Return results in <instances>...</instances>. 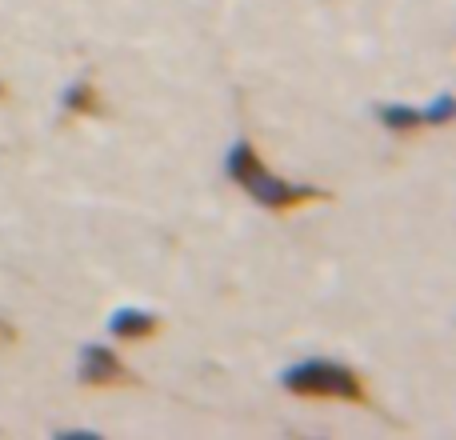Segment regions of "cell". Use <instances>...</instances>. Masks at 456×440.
<instances>
[{"mask_svg":"<svg viewBox=\"0 0 456 440\" xmlns=\"http://www.w3.org/2000/svg\"><path fill=\"white\" fill-rule=\"evenodd\" d=\"M224 173H228V181H232L236 189H244L260 208H268V213H297V208L324 205V200H332L329 192L313 189V184H289V181H281L273 168H265L260 152L252 149L248 141H236L232 149H228Z\"/></svg>","mask_w":456,"mask_h":440,"instance_id":"cell-1","label":"cell"},{"mask_svg":"<svg viewBox=\"0 0 456 440\" xmlns=\"http://www.w3.org/2000/svg\"><path fill=\"white\" fill-rule=\"evenodd\" d=\"M281 385L292 396H308V401H348V404H364L369 409V388L364 377L356 369L340 361H305L284 369Z\"/></svg>","mask_w":456,"mask_h":440,"instance_id":"cell-2","label":"cell"},{"mask_svg":"<svg viewBox=\"0 0 456 440\" xmlns=\"http://www.w3.org/2000/svg\"><path fill=\"white\" fill-rule=\"evenodd\" d=\"M80 385L88 388H128L136 377L120 364V356L109 345H85L80 348Z\"/></svg>","mask_w":456,"mask_h":440,"instance_id":"cell-3","label":"cell"},{"mask_svg":"<svg viewBox=\"0 0 456 440\" xmlns=\"http://www.w3.org/2000/svg\"><path fill=\"white\" fill-rule=\"evenodd\" d=\"M160 329H165V324H160V316L157 313H141V308H120V313L109 321L112 337L128 340V345H144V340H152Z\"/></svg>","mask_w":456,"mask_h":440,"instance_id":"cell-4","label":"cell"},{"mask_svg":"<svg viewBox=\"0 0 456 440\" xmlns=\"http://www.w3.org/2000/svg\"><path fill=\"white\" fill-rule=\"evenodd\" d=\"M61 112H64L69 120H72V117L85 120V117H104V112H109V104L101 101V88H96L93 80H77V85L64 88Z\"/></svg>","mask_w":456,"mask_h":440,"instance_id":"cell-5","label":"cell"},{"mask_svg":"<svg viewBox=\"0 0 456 440\" xmlns=\"http://www.w3.org/2000/svg\"><path fill=\"white\" fill-rule=\"evenodd\" d=\"M377 117H380V125L396 136H412V133H420V128H428L425 109H409V104H380Z\"/></svg>","mask_w":456,"mask_h":440,"instance_id":"cell-6","label":"cell"},{"mask_svg":"<svg viewBox=\"0 0 456 440\" xmlns=\"http://www.w3.org/2000/svg\"><path fill=\"white\" fill-rule=\"evenodd\" d=\"M425 117H428V125H449V120H452V96L441 93V96H436V101L425 109Z\"/></svg>","mask_w":456,"mask_h":440,"instance_id":"cell-7","label":"cell"},{"mask_svg":"<svg viewBox=\"0 0 456 440\" xmlns=\"http://www.w3.org/2000/svg\"><path fill=\"white\" fill-rule=\"evenodd\" d=\"M16 340H20V332H16L8 321H0V348H12Z\"/></svg>","mask_w":456,"mask_h":440,"instance_id":"cell-8","label":"cell"},{"mask_svg":"<svg viewBox=\"0 0 456 440\" xmlns=\"http://www.w3.org/2000/svg\"><path fill=\"white\" fill-rule=\"evenodd\" d=\"M4 96H8V88H4V85H0V101H4Z\"/></svg>","mask_w":456,"mask_h":440,"instance_id":"cell-9","label":"cell"}]
</instances>
